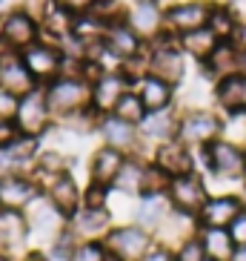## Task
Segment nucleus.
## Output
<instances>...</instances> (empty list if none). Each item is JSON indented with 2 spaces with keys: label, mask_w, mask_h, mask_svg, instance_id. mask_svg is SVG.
Here are the masks:
<instances>
[{
  "label": "nucleus",
  "mask_w": 246,
  "mask_h": 261,
  "mask_svg": "<svg viewBox=\"0 0 246 261\" xmlns=\"http://www.w3.org/2000/svg\"><path fill=\"white\" fill-rule=\"evenodd\" d=\"M223 121L215 109H203V107H192L177 115V135L175 138L180 144H186L189 149H206L209 144H215L218 138H223Z\"/></svg>",
  "instance_id": "obj_1"
},
{
  "label": "nucleus",
  "mask_w": 246,
  "mask_h": 261,
  "mask_svg": "<svg viewBox=\"0 0 246 261\" xmlns=\"http://www.w3.org/2000/svg\"><path fill=\"white\" fill-rule=\"evenodd\" d=\"M146 75H155L177 86L186 77V55L172 35H161L155 43H146Z\"/></svg>",
  "instance_id": "obj_2"
},
{
  "label": "nucleus",
  "mask_w": 246,
  "mask_h": 261,
  "mask_svg": "<svg viewBox=\"0 0 246 261\" xmlns=\"http://www.w3.org/2000/svg\"><path fill=\"white\" fill-rule=\"evenodd\" d=\"M43 89H46V100L54 121H63V118L92 107V84L83 77H54Z\"/></svg>",
  "instance_id": "obj_3"
},
{
  "label": "nucleus",
  "mask_w": 246,
  "mask_h": 261,
  "mask_svg": "<svg viewBox=\"0 0 246 261\" xmlns=\"http://www.w3.org/2000/svg\"><path fill=\"white\" fill-rule=\"evenodd\" d=\"M198 155H203V164H206L209 175H215L218 181H243V175H246L243 144H235L229 138H218L206 149H198Z\"/></svg>",
  "instance_id": "obj_4"
},
{
  "label": "nucleus",
  "mask_w": 246,
  "mask_h": 261,
  "mask_svg": "<svg viewBox=\"0 0 246 261\" xmlns=\"http://www.w3.org/2000/svg\"><path fill=\"white\" fill-rule=\"evenodd\" d=\"M54 123V115L49 109L46 100V89L38 86L32 89L29 95L17 100V112H15V126L20 135H29V138H43Z\"/></svg>",
  "instance_id": "obj_5"
},
{
  "label": "nucleus",
  "mask_w": 246,
  "mask_h": 261,
  "mask_svg": "<svg viewBox=\"0 0 246 261\" xmlns=\"http://www.w3.org/2000/svg\"><path fill=\"white\" fill-rule=\"evenodd\" d=\"M103 244L109 250V258L115 261H143V255L152 250L155 244V236L138 224H120V227H112Z\"/></svg>",
  "instance_id": "obj_6"
},
{
  "label": "nucleus",
  "mask_w": 246,
  "mask_h": 261,
  "mask_svg": "<svg viewBox=\"0 0 246 261\" xmlns=\"http://www.w3.org/2000/svg\"><path fill=\"white\" fill-rule=\"evenodd\" d=\"M23 218H26V227H29V236L49 241V247L66 232V224H69V218L46 198V192H40L38 198L23 210Z\"/></svg>",
  "instance_id": "obj_7"
},
{
  "label": "nucleus",
  "mask_w": 246,
  "mask_h": 261,
  "mask_svg": "<svg viewBox=\"0 0 246 261\" xmlns=\"http://www.w3.org/2000/svg\"><path fill=\"white\" fill-rule=\"evenodd\" d=\"M212 9H215L212 0H180V3L169 6L166 9V35L183 38L189 32L206 29Z\"/></svg>",
  "instance_id": "obj_8"
},
{
  "label": "nucleus",
  "mask_w": 246,
  "mask_h": 261,
  "mask_svg": "<svg viewBox=\"0 0 246 261\" xmlns=\"http://www.w3.org/2000/svg\"><path fill=\"white\" fill-rule=\"evenodd\" d=\"M166 198H169L172 210L177 213H186V215H195L203 210L209 198V187L203 181L200 172H189V175H177L169 181V190H166Z\"/></svg>",
  "instance_id": "obj_9"
},
{
  "label": "nucleus",
  "mask_w": 246,
  "mask_h": 261,
  "mask_svg": "<svg viewBox=\"0 0 246 261\" xmlns=\"http://www.w3.org/2000/svg\"><path fill=\"white\" fill-rule=\"evenodd\" d=\"M126 23L143 43H155L161 35H166V9L161 0H135L126 9Z\"/></svg>",
  "instance_id": "obj_10"
},
{
  "label": "nucleus",
  "mask_w": 246,
  "mask_h": 261,
  "mask_svg": "<svg viewBox=\"0 0 246 261\" xmlns=\"http://www.w3.org/2000/svg\"><path fill=\"white\" fill-rule=\"evenodd\" d=\"M43 38V29H40V20L32 17L29 12H17V15H9L0 20V49L3 52H23L32 43H38Z\"/></svg>",
  "instance_id": "obj_11"
},
{
  "label": "nucleus",
  "mask_w": 246,
  "mask_h": 261,
  "mask_svg": "<svg viewBox=\"0 0 246 261\" xmlns=\"http://www.w3.org/2000/svg\"><path fill=\"white\" fill-rule=\"evenodd\" d=\"M20 58H23L26 69L35 75L38 86H46V84H52L54 77H60L63 52L57 49V43H52V40L40 38L38 43H32L29 49H23V52H20Z\"/></svg>",
  "instance_id": "obj_12"
},
{
  "label": "nucleus",
  "mask_w": 246,
  "mask_h": 261,
  "mask_svg": "<svg viewBox=\"0 0 246 261\" xmlns=\"http://www.w3.org/2000/svg\"><path fill=\"white\" fill-rule=\"evenodd\" d=\"M103 46H106V55H112L115 61L129 63L135 58L146 52V43L132 32V26L126 23V15L112 17L106 23V32H103Z\"/></svg>",
  "instance_id": "obj_13"
},
{
  "label": "nucleus",
  "mask_w": 246,
  "mask_h": 261,
  "mask_svg": "<svg viewBox=\"0 0 246 261\" xmlns=\"http://www.w3.org/2000/svg\"><path fill=\"white\" fill-rule=\"evenodd\" d=\"M129 89H135V86H132L129 77L123 75V69H112V72L103 69L92 81V109L98 115H112L115 107L120 103V98Z\"/></svg>",
  "instance_id": "obj_14"
},
{
  "label": "nucleus",
  "mask_w": 246,
  "mask_h": 261,
  "mask_svg": "<svg viewBox=\"0 0 246 261\" xmlns=\"http://www.w3.org/2000/svg\"><path fill=\"white\" fill-rule=\"evenodd\" d=\"M38 152H40V138H29V135H17L6 146H0V178L29 175Z\"/></svg>",
  "instance_id": "obj_15"
},
{
  "label": "nucleus",
  "mask_w": 246,
  "mask_h": 261,
  "mask_svg": "<svg viewBox=\"0 0 246 261\" xmlns=\"http://www.w3.org/2000/svg\"><path fill=\"white\" fill-rule=\"evenodd\" d=\"M112 210L109 207H80L69 218L66 230L77 238V241H103L112 232Z\"/></svg>",
  "instance_id": "obj_16"
},
{
  "label": "nucleus",
  "mask_w": 246,
  "mask_h": 261,
  "mask_svg": "<svg viewBox=\"0 0 246 261\" xmlns=\"http://www.w3.org/2000/svg\"><path fill=\"white\" fill-rule=\"evenodd\" d=\"M246 207L243 195H235V192H221V195H209L203 210L198 213V224L200 227H229L238 213Z\"/></svg>",
  "instance_id": "obj_17"
},
{
  "label": "nucleus",
  "mask_w": 246,
  "mask_h": 261,
  "mask_svg": "<svg viewBox=\"0 0 246 261\" xmlns=\"http://www.w3.org/2000/svg\"><path fill=\"white\" fill-rule=\"evenodd\" d=\"M98 132L106 146H115L123 155H140V135L138 126L129 121H120L117 115H100L98 121Z\"/></svg>",
  "instance_id": "obj_18"
},
{
  "label": "nucleus",
  "mask_w": 246,
  "mask_h": 261,
  "mask_svg": "<svg viewBox=\"0 0 246 261\" xmlns=\"http://www.w3.org/2000/svg\"><path fill=\"white\" fill-rule=\"evenodd\" d=\"M0 89L12 92L15 98H23L32 89H38V81L26 69L23 58L17 52H3L0 49Z\"/></svg>",
  "instance_id": "obj_19"
},
{
  "label": "nucleus",
  "mask_w": 246,
  "mask_h": 261,
  "mask_svg": "<svg viewBox=\"0 0 246 261\" xmlns=\"http://www.w3.org/2000/svg\"><path fill=\"white\" fill-rule=\"evenodd\" d=\"M195 149H189L186 144H180L177 138L166 141V144L155 146L152 149V161L166 172L169 178H177V175H189V172H198L195 169Z\"/></svg>",
  "instance_id": "obj_20"
},
{
  "label": "nucleus",
  "mask_w": 246,
  "mask_h": 261,
  "mask_svg": "<svg viewBox=\"0 0 246 261\" xmlns=\"http://www.w3.org/2000/svg\"><path fill=\"white\" fill-rule=\"evenodd\" d=\"M212 98L223 115H246V75L235 72L229 77H221L212 86Z\"/></svg>",
  "instance_id": "obj_21"
},
{
  "label": "nucleus",
  "mask_w": 246,
  "mask_h": 261,
  "mask_svg": "<svg viewBox=\"0 0 246 261\" xmlns=\"http://www.w3.org/2000/svg\"><path fill=\"white\" fill-rule=\"evenodd\" d=\"M40 195V187L32 181V175H9L0 178V210L23 213L32 201Z\"/></svg>",
  "instance_id": "obj_22"
},
{
  "label": "nucleus",
  "mask_w": 246,
  "mask_h": 261,
  "mask_svg": "<svg viewBox=\"0 0 246 261\" xmlns=\"http://www.w3.org/2000/svg\"><path fill=\"white\" fill-rule=\"evenodd\" d=\"M138 135L140 144L146 146H161L166 141H172L177 135V115L172 109H161V112H146L143 121L138 123Z\"/></svg>",
  "instance_id": "obj_23"
},
{
  "label": "nucleus",
  "mask_w": 246,
  "mask_h": 261,
  "mask_svg": "<svg viewBox=\"0 0 246 261\" xmlns=\"http://www.w3.org/2000/svg\"><path fill=\"white\" fill-rule=\"evenodd\" d=\"M198 230H200V224H198V218H195V215H186V213L172 210V213L166 215V221L158 227L155 241H158V244L172 247V250H177L183 241H189V238L198 236Z\"/></svg>",
  "instance_id": "obj_24"
},
{
  "label": "nucleus",
  "mask_w": 246,
  "mask_h": 261,
  "mask_svg": "<svg viewBox=\"0 0 246 261\" xmlns=\"http://www.w3.org/2000/svg\"><path fill=\"white\" fill-rule=\"evenodd\" d=\"M43 192H46V198L52 201V204L60 210L66 218H72L77 210L83 207V190H80V184L75 181V175H72V172L57 175Z\"/></svg>",
  "instance_id": "obj_25"
},
{
  "label": "nucleus",
  "mask_w": 246,
  "mask_h": 261,
  "mask_svg": "<svg viewBox=\"0 0 246 261\" xmlns=\"http://www.w3.org/2000/svg\"><path fill=\"white\" fill-rule=\"evenodd\" d=\"M200 66H203V75L209 81H215V84L221 77H229L235 72H240V43H235V40H221L215 46V52L209 55Z\"/></svg>",
  "instance_id": "obj_26"
},
{
  "label": "nucleus",
  "mask_w": 246,
  "mask_h": 261,
  "mask_svg": "<svg viewBox=\"0 0 246 261\" xmlns=\"http://www.w3.org/2000/svg\"><path fill=\"white\" fill-rule=\"evenodd\" d=\"M123 161H126V155L115 146H98L92 152V161H89V184H100V187H109L115 184L117 172H120Z\"/></svg>",
  "instance_id": "obj_27"
},
{
  "label": "nucleus",
  "mask_w": 246,
  "mask_h": 261,
  "mask_svg": "<svg viewBox=\"0 0 246 261\" xmlns=\"http://www.w3.org/2000/svg\"><path fill=\"white\" fill-rule=\"evenodd\" d=\"M63 172H72V158L69 155H63L60 149H40L29 175H32V181L40 187V192H43L54 178L63 175Z\"/></svg>",
  "instance_id": "obj_28"
},
{
  "label": "nucleus",
  "mask_w": 246,
  "mask_h": 261,
  "mask_svg": "<svg viewBox=\"0 0 246 261\" xmlns=\"http://www.w3.org/2000/svg\"><path fill=\"white\" fill-rule=\"evenodd\" d=\"M135 92L140 95L146 112H161V109H172L177 86L166 84V81H161V77H155V75H143L135 84Z\"/></svg>",
  "instance_id": "obj_29"
},
{
  "label": "nucleus",
  "mask_w": 246,
  "mask_h": 261,
  "mask_svg": "<svg viewBox=\"0 0 246 261\" xmlns=\"http://www.w3.org/2000/svg\"><path fill=\"white\" fill-rule=\"evenodd\" d=\"M172 213V204L166 195H140L138 198V207H135V224L149 230L155 236L158 227L166 221V215Z\"/></svg>",
  "instance_id": "obj_30"
},
{
  "label": "nucleus",
  "mask_w": 246,
  "mask_h": 261,
  "mask_svg": "<svg viewBox=\"0 0 246 261\" xmlns=\"http://www.w3.org/2000/svg\"><path fill=\"white\" fill-rule=\"evenodd\" d=\"M146 161L152 158H140V155H126L120 172H117L112 190L120 192V195H129V198H140V190H143V172H146Z\"/></svg>",
  "instance_id": "obj_31"
},
{
  "label": "nucleus",
  "mask_w": 246,
  "mask_h": 261,
  "mask_svg": "<svg viewBox=\"0 0 246 261\" xmlns=\"http://www.w3.org/2000/svg\"><path fill=\"white\" fill-rule=\"evenodd\" d=\"M198 238L203 244V253H206L209 261H229L235 255V250H238L229 230H223V227H200Z\"/></svg>",
  "instance_id": "obj_32"
},
{
  "label": "nucleus",
  "mask_w": 246,
  "mask_h": 261,
  "mask_svg": "<svg viewBox=\"0 0 246 261\" xmlns=\"http://www.w3.org/2000/svg\"><path fill=\"white\" fill-rule=\"evenodd\" d=\"M177 43H180V49H183L186 58H195L198 63H203L209 55L215 52V46L221 43V40H218V35L206 26V29L189 32V35H183V38H177Z\"/></svg>",
  "instance_id": "obj_33"
},
{
  "label": "nucleus",
  "mask_w": 246,
  "mask_h": 261,
  "mask_svg": "<svg viewBox=\"0 0 246 261\" xmlns=\"http://www.w3.org/2000/svg\"><path fill=\"white\" fill-rule=\"evenodd\" d=\"M0 236H3V241H6L9 253H15L17 247H23L26 238H29V227H26L23 213L0 210Z\"/></svg>",
  "instance_id": "obj_34"
},
{
  "label": "nucleus",
  "mask_w": 246,
  "mask_h": 261,
  "mask_svg": "<svg viewBox=\"0 0 246 261\" xmlns=\"http://www.w3.org/2000/svg\"><path fill=\"white\" fill-rule=\"evenodd\" d=\"M209 29L218 35V40H238V35H240L238 20L226 12V6H223V3H215L212 17H209Z\"/></svg>",
  "instance_id": "obj_35"
},
{
  "label": "nucleus",
  "mask_w": 246,
  "mask_h": 261,
  "mask_svg": "<svg viewBox=\"0 0 246 261\" xmlns=\"http://www.w3.org/2000/svg\"><path fill=\"white\" fill-rule=\"evenodd\" d=\"M112 115H117L120 121H129L138 126L140 121H143V115H146V107H143V100H140V95L135 92V89H129V92L120 98V103L115 107V112Z\"/></svg>",
  "instance_id": "obj_36"
},
{
  "label": "nucleus",
  "mask_w": 246,
  "mask_h": 261,
  "mask_svg": "<svg viewBox=\"0 0 246 261\" xmlns=\"http://www.w3.org/2000/svg\"><path fill=\"white\" fill-rule=\"evenodd\" d=\"M172 178L163 172L155 161H146V172H143V190L140 195H166Z\"/></svg>",
  "instance_id": "obj_37"
},
{
  "label": "nucleus",
  "mask_w": 246,
  "mask_h": 261,
  "mask_svg": "<svg viewBox=\"0 0 246 261\" xmlns=\"http://www.w3.org/2000/svg\"><path fill=\"white\" fill-rule=\"evenodd\" d=\"M72 261H109V250L103 241H77Z\"/></svg>",
  "instance_id": "obj_38"
},
{
  "label": "nucleus",
  "mask_w": 246,
  "mask_h": 261,
  "mask_svg": "<svg viewBox=\"0 0 246 261\" xmlns=\"http://www.w3.org/2000/svg\"><path fill=\"white\" fill-rule=\"evenodd\" d=\"M175 261H209L206 253H203V244H200V238H189L183 244L175 250Z\"/></svg>",
  "instance_id": "obj_39"
},
{
  "label": "nucleus",
  "mask_w": 246,
  "mask_h": 261,
  "mask_svg": "<svg viewBox=\"0 0 246 261\" xmlns=\"http://www.w3.org/2000/svg\"><path fill=\"white\" fill-rule=\"evenodd\" d=\"M109 187L100 184H89L83 190V207H109Z\"/></svg>",
  "instance_id": "obj_40"
},
{
  "label": "nucleus",
  "mask_w": 246,
  "mask_h": 261,
  "mask_svg": "<svg viewBox=\"0 0 246 261\" xmlns=\"http://www.w3.org/2000/svg\"><path fill=\"white\" fill-rule=\"evenodd\" d=\"M54 6L66 9L69 15H86V12H95V6H98V0H52Z\"/></svg>",
  "instance_id": "obj_41"
},
{
  "label": "nucleus",
  "mask_w": 246,
  "mask_h": 261,
  "mask_svg": "<svg viewBox=\"0 0 246 261\" xmlns=\"http://www.w3.org/2000/svg\"><path fill=\"white\" fill-rule=\"evenodd\" d=\"M232 236V241H235V247H246V207L238 213V218L226 227Z\"/></svg>",
  "instance_id": "obj_42"
},
{
  "label": "nucleus",
  "mask_w": 246,
  "mask_h": 261,
  "mask_svg": "<svg viewBox=\"0 0 246 261\" xmlns=\"http://www.w3.org/2000/svg\"><path fill=\"white\" fill-rule=\"evenodd\" d=\"M17 100L12 92L0 89V121H15V112H17Z\"/></svg>",
  "instance_id": "obj_43"
},
{
  "label": "nucleus",
  "mask_w": 246,
  "mask_h": 261,
  "mask_svg": "<svg viewBox=\"0 0 246 261\" xmlns=\"http://www.w3.org/2000/svg\"><path fill=\"white\" fill-rule=\"evenodd\" d=\"M143 261H175V250H172V247H166V244H158V241H155L152 250L143 255Z\"/></svg>",
  "instance_id": "obj_44"
},
{
  "label": "nucleus",
  "mask_w": 246,
  "mask_h": 261,
  "mask_svg": "<svg viewBox=\"0 0 246 261\" xmlns=\"http://www.w3.org/2000/svg\"><path fill=\"white\" fill-rule=\"evenodd\" d=\"M223 6H226V12H229L235 20H238L240 29H246V0H226Z\"/></svg>",
  "instance_id": "obj_45"
},
{
  "label": "nucleus",
  "mask_w": 246,
  "mask_h": 261,
  "mask_svg": "<svg viewBox=\"0 0 246 261\" xmlns=\"http://www.w3.org/2000/svg\"><path fill=\"white\" fill-rule=\"evenodd\" d=\"M52 6V0H26V6H23V12H29L32 17H43L46 15V9Z\"/></svg>",
  "instance_id": "obj_46"
},
{
  "label": "nucleus",
  "mask_w": 246,
  "mask_h": 261,
  "mask_svg": "<svg viewBox=\"0 0 246 261\" xmlns=\"http://www.w3.org/2000/svg\"><path fill=\"white\" fill-rule=\"evenodd\" d=\"M20 132H17L15 121H0V146H6L9 141H15Z\"/></svg>",
  "instance_id": "obj_47"
},
{
  "label": "nucleus",
  "mask_w": 246,
  "mask_h": 261,
  "mask_svg": "<svg viewBox=\"0 0 246 261\" xmlns=\"http://www.w3.org/2000/svg\"><path fill=\"white\" fill-rule=\"evenodd\" d=\"M26 0H0V20L9 15H17V12H23Z\"/></svg>",
  "instance_id": "obj_48"
},
{
  "label": "nucleus",
  "mask_w": 246,
  "mask_h": 261,
  "mask_svg": "<svg viewBox=\"0 0 246 261\" xmlns=\"http://www.w3.org/2000/svg\"><path fill=\"white\" fill-rule=\"evenodd\" d=\"M17 261H49V258H46V253H43V250H26V253L20 255Z\"/></svg>",
  "instance_id": "obj_49"
},
{
  "label": "nucleus",
  "mask_w": 246,
  "mask_h": 261,
  "mask_svg": "<svg viewBox=\"0 0 246 261\" xmlns=\"http://www.w3.org/2000/svg\"><path fill=\"white\" fill-rule=\"evenodd\" d=\"M229 261H246V247H238V250H235V255H232Z\"/></svg>",
  "instance_id": "obj_50"
},
{
  "label": "nucleus",
  "mask_w": 246,
  "mask_h": 261,
  "mask_svg": "<svg viewBox=\"0 0 246 261\" xmlns=\"http://www.w3.org/2000/svg\"><path fill=\"white\" fill-rule=\"evenodd\" d=\"M240 75H246V46H240Z\"/></svg>",
  "instance_id": "obj_51"
},
{
  "label": "nucleus",
  "mask_w": 246,
  "mask_h": 261,
  "mask_svg": "<svg viewBox=\"0 0 246 261\" xmlns=\"http://www.w3.org/2000/svg\"><path fill=\"white\" fill-rule=\"evenodd\" d=\"M0 261H15V258H12L9 253H0Z\"/></svg>",
  "instance_id": "obj_52"
},
{
  "label": "nucleus",
  "mask_w": 246,
  "mask_h": 261,
  "mask_svg": "<svg viewBox=\"0 0 246 261\" xmlns=\"http://www.w3.org/2000/svg\"><path fill=\"white\" fill-rule=\"evenodd\" d=\"M240 184H243V192H246V175H243V181H240Z\"/></svg>",
  "instance_id": "obj_53"
},
{
  "label": "nucleus",
  "mask_w": 246,
  "mask_h": 261,
  "mask_svg": "<svg viewBox=\"0 0 246 261\" xmlns=\"http://www.w3.org/2000/svg\"><path fill=\"white\" fill-rule=\"evenodd\" d=\"M243 149H246V138H243Z\"/></svg>",
  "instance_id": "obj_54"
}]
</instances>
